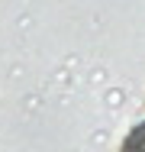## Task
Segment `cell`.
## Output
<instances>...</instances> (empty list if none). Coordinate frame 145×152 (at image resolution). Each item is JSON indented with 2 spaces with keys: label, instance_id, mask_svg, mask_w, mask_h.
<instances>
[{
  "label": "cell",
  "instance_id": "cell-1",
  "mask_svg": "<svg viewBox=\"0 0 145 152\" xmlns=\"http://www.w3.org/2000/svg\"><path fill=\"white\" fill-rule=\"evenodd\" d=\"M119 152H145V123H136V126L126 133Z\"/></svg>",
  "mask_w": 145,
  "mask_h": 152
}]
</instances>
